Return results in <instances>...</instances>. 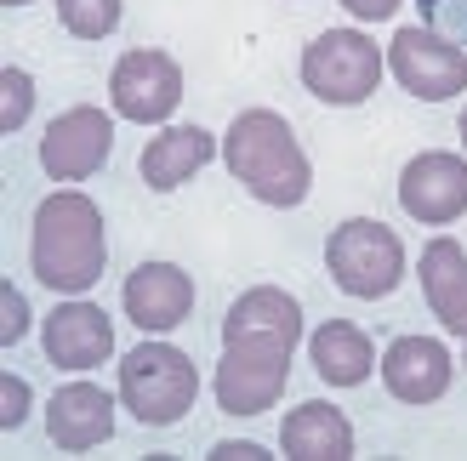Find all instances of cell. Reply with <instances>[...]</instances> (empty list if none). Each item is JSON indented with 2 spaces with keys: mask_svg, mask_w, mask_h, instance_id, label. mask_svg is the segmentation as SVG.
<instances>
[{
  "mask_svg": "<svg viewBox=\"0 0 467 461\" xmlns=\"http://www.w3.org/2000/svg\"><path fill=\"white\" fill-rule=\"evenodd\" d=\"M29 262H35V280L80 296L103 280V262H109V234H103V211L91 205L86 194L63 189L52 200H40L35 211V240H29Z\"/></svg>",
  "mask_w": 467,
  "mask_h": 461,
  "instance_id": "1",
  "label": "cell"
},
{
  "mask_svg": "<svg viewBox=\"0 0 467 461\" xmlns=\"http://www.w3.org/2000/svg\"><path fill=\"white\" fill-rule=\"evenodd\" d=\"M223 159L263 205H302L308 200L314 166H308V154H302L285 114H274V108L234 114V126L223 137Z\"/></svg>",
  "mask_w": 467,
  "mask_h": 461,
  "instance_id": "2",
  "label": "cell"
},
{
  "mask_svg": "<svg viewBox=\"0 0 467 461\" xmlns=\"http://www.w3.org/2000/svg\"><path fill=\"white\" fill-rule=\"evenodd\" d=\"M194 394H200V371L171 342H143V348H131L120 359V405L143 427L182 422L194 410Z\"/></svg>",
  "mask_w": 467,
  "mask_h": 461,
  "instance_id": "3",
  "label": "cell"
},
{
  "mask_svg": "<svg viewBox=\"0 0 467 461\" xmlns=\"http://www.w3.org/2000/svg\"><path fill=\"white\" fill-rule=\"evenodd\" d=\"M325 268H331V280L359 296V302H377L388 296L393 285L405 280V245L393 234L388 222H370V217H354L331 228V245H325Z\"/></svg>",
  "mask_w": 467,
  "mask_h": 461,
  "instance_id": "4",
  "label": "cell"
},
{
  "mask_svg": "<svg viewBox=\"0 0 467 461\" xmlns=\"http://www.w3.org/2000/svg\"><path fill=\"white\" fill-rule=\"evenodd\" d=\"M377 80H382V52H377V40H365L359 29H331L302 52V86H308L319 103L354 108L377 91Z\"/></svg>",
  "mask_w": 467,
  "mask_h": 461,
  "instance_id": "5",
  "label": "cell"
},
{
  "mask_svg": "<svg viewBox=\"0 0 467 461\" xmlns=\"http://www.w3.org/2000/svg\"><path fill=\"white\" fill-rule=\"evenodd\" d=\"M291 382V342L268 336H240L223 348L217 364V405L228 416H263Z\"/></svg>",
  "mask_w": 467,
  "mask_h": 461,
  "instance_id": "6",
  "label": "cell"
},
{
  "mask_svg": "<svg viewBox=\"0 0 467 461\" xmlns=\"http://www.w3.org/2000/svg\"><path fill=\"white\" fill-rule=\"evenodd\" d=\"M388 68L400 75V86L422 103H445L456 91H467V52L451 46L445 35L433 29H400L393 35V52H388Z\"/></svg>",
  "mask_w": 467,
  "mask_h": 461,
  "instance_id": "7",
  "label": "cell"
},
{
  "mask_svg": "<svg viewBox=\"0 0 467 461\" xmlns=\"http://www.w3.org/2000/svg\"><path fill=\"white\" fill-rule=\"evenodd\" d=\"M109 97H114V114H126L137 126H154L182 103V68H177V57L149 52V46L126 52L109 75Z\"/></svg>",
  "mask_w": 467,
  "mask_h": 461,
  "instance_id": "8",
  "label": "cell"
},
{
  "mask_svg": "<svg viewBox=\"0 0 467 461\" xmlns=\"http://www.w3.org/2000/svg\"><path fill=\"white\" fill-rule=\"evenodd\" d=\"M109 149H114V120L103 108L80 103V108H68V114H57V120L46 126L40 166H46V177H57V182H80V177H91L109 159Z\"/></svg>",
  "mask_w": 467,
  "mask_h": 461,
  "instance_id": "9",
  "label": "cell"
},
{
  "mask_svg": "<svg viewBox=\"0 0 467 461\" xmlns=\"http://www.w3.org/2000/svg\"><path fill=\"white\" fill-rule=\"evenodd\" d=\"M400 205L428 222V228H445L467 211V159L462 154H416L410 166L400 171Z\"/></svg>",
  "mask_w": 467,
  "mask_h": 461,
  "instance_id": "10",
  "label": "cell"
},
{
  "mask_svg": "<svg viewBox=\"0 0 467 461\" xmlns=\"http://www.w3.org/2000/svg\"><path fill=\"white\" fill-rule=\"evenodd\" d=\"M382 382H388V394L405 399V405L445 399V387H451V348L433 342V336H400L382 353Z\"/></svg>",
  "mask_w": 467,
  "mask_h": 461,
  "instance_id": "11",
  "label": "cell"
},
{
  "mask_svg": "<svg viewBox=\"0 0 467 461\" xmlns=\"http://www.w3.org/2000/svg\"><path fill=\"white\" fill-rule=\"evenodd\" d=\"M194 308V280L177 262H143L126 280V313L137 331H177Z\"/></svg>",
  "mask_w": 467,
  "mask_h": 461,
  "instance_id": "12",
  "label": "cell"
},
{
  "mask_svg": "<svg viewBox=\"0 0 467 461\" xmlns=\"http://www.w3.org/2000/svg\"><path fill=\"white\" fill-rule=\"evenodd\" d=\"M114 353V325L103 308L91 302H63L46 319V359L63 364V371H91Z\"/></svg>",
  "mask_w": 467,
  "mask_h": 461,
  "instance_id": "13",
  "label": "cell"
},
{
  "mask_svg": "<svg viewBox=\"0 0 467 461\" xmlns=\"http://www.w3.org/2000/svg\"><path fill=\"white\" fill-rule=\"evenodd\" d=\"M46 433H52L57 450H91V445H109L114 433V399L91 382H68L52 394L46 405Z\"/></svg>",
  "mask_w": 467,
  "mask_h": 461,
  "instance_id": "14",
  "label": "cell"
},
{
  "mask_svg": "<svg viewBox=\"0 0 467 461\" xmlns=\"http://www.w3.org/2000/svg\"><path fill=\"white\" fill-rule=\"evenodd\" d=\"M279 450L291 461H348L354 456V427H348V416L337 405L308 399V405H296L285 416V427H279Z\"/></svg>",
  "mask_w": 467,
  "mask_h": 461,
  "instance_id": "15",
  "label": "cell"
},
{
  "mask_svg": "<svg viewBox=\"0 0 467 461\" xmlns=\"http://www.w3.org/2000/svg\"><path fill=\"white\" fill-rule=\"evenodd\" d=\"M240 336H268V342H302V308H296V296L285 291H274V285H256L245 291L240 302L228 308L223 319V342H240Z\"/></svg>",
  "mask_w": 467,
  "mask_h": 461,
  "instance_id": "16",
  "label": "cell"
},
{
  "mask_svg": "<svg viewBox=\"0 0 467 461\" xmlns=\"http://www.w3.org/2000/svg\"><path fill=\"white\" fill-rule=\"evenodd\" d=\"M212 154H217L212 131H200V126H171V131L149 137V149H143V182H149V189H160V194H171V189H182V182H189Z\"/></svg>",
  "mask_w": 467,
  "mask_h": 461,
  "instance_id": "17",
  "label": "cell"
},
{
  "mask_svg": "<svg viewBox=\"0 0 467 461\" xmlns=\"http://www.w3.org/2000/svg\"><path fill=\"white\" fill-rule=\"evenodd\" d=\"M308 353H314L319 382H331V387H359L370 376V364H377L370 336L359 325H348V319H325V325L308 336Z\"/></svg>",
  "mask_w": 467,
  "mask_h": 461,
  "instance_id": "18",
  "label": "cell"
},
{
  "mask_svg": "<svg viewBox=\"0 0 467 461\" xmlns=\"http://www.w3.org/2000/svg\"><path fill=\"white\" fill-rule=\"evenodd\" d=\"M422 291H428L433 319H445V325H451L456 302L467 296V251L456 240H433L422 251Z\"/></svg>",
  "mask_w": 467,
  "mask_h": 461,
  "instance_id": "19",
  "label": "cell"
},
{
  "mask_svg": "<svg viewBox=\"0 0 467 461\" xmlns=\"http://www.w3.org/2000/svg\"><path fill=\"white\" fill-rule=\"evenodd\" d=\"M57 17L68 35L80 40H103L120 29V0H57Z\"/></svg>",
  "mask_w": 467,
  "mask_h": 461,
  "instance_id": "20",
  "label": "cell"
},
{
  "mask_svg": "<svg viewBox=\"0 0 467 461\" xmlns=\"http://www.w3.org/2000/svg\"><path fill=\"white\" fill-rule=\"evenodd\" d=\"M29 108H35V80L23 75V68H0V131H17L23 120H29Z\"/></svg>",
  "mask_w": 467,
  "mask_h": 461,
  "instance_id": "21",
  "label": "cell"
},
{
  "mask_svg": "<svg viewBox=\"0 0 467 461\" xmlns=\"http://www.w3.org/2000/svg\"><path fill=\"white\" fill-rule=\"evenodd\" d=\"M422 6V29L445 35L451 46H467V0H416Z\"/></svg>",
  "mask_w": 467,
  "mask_h": 461,
  "instance_id": "22",
  "label": "cell"
},
{
  "mask_svg": "<svg viewBox=\"0 0 467 461\" xmlns=\"http://www.w3.org/2000/svg\"><path fill=\"white\" fill-rule=\"evenodd\" d=\"M29 331V302H23V291H12V280L0 285V348H12V342Z\"/></svg>",
  "mask_w": 467,
  "mask_h": 461,
  "instance_id": "23",
  "label": "cell"
},
{
  "mask_svg": "<svg viewBox=\"0 0 467 461\" xmlns=\"http://www.w3.org/2000/svg\"><path fill=\"white\" fill-rule=\"evenodd\" d=\"M23 416H29V382L6 371V376H0V427L12 433Z\"/></svg>",
  "mask_w": 467,
  "mask_h": 461,
  "instance_id": "24",
  "label": "cell"
},
{
  "mask_svg": "<svg viewBox=\"0 0 467 461\" xmlns=\"http://www.w3.org/2000/svg\"><path fill=\"white\" fill-rule=\"evenodd\" d=\"M354 17H365V23H377V17H393L400 12V0H342Z\"/></svg>",
  "mask_w": 467,
  "mask_h": 461,
  "instance_id": "25",
  "label": "cell"
},
{
  "mask_svg": "<svg viewBox=\"0 0 467 461\" xmlns=\"http://www.w3.org/2000/svg\"><path fill=\"white\" fill-rule=\"evenodd\" d=\"M212 461H263V445H234V439H223V445H212Z\"/></svg>",
  "mask_w": 467,
  "mask_h": 461,
  "instance_id": "26",
  "label": "cell"
},
{
  "mask_svg": "<svg viewBox=\"0 0 467 461\" xmlns=\"http://www.w3.org/2000/svg\"><path fill=\"white\" fill-rule=\"evenodd\" d=\"M445 331H456V336H467V296H462V302H456V313H451V325Z\"/></svg>",
  "mask_w": 467,
  "mask_h": 461,
  "instance_id": "27",
  "label": "cell"
},
{
  "mask_svg": "<svg viewBox=\"0 0 467 461\" xmlns=\"http://www.w3.org/2000/svg\"><path fill=\"white\" fill-rule=\"evenodd\" d=\"M0 6H29V0H0Z\"/></svg>",
  "mask_w": 467,
  "mask_h": 461,
  "instance_id": "28",
  "label": "cell"
},
{
  "mask_svg": "<svg viewBox=\"0 0 467 461\" xmlns=\"http://www.w3.org/2000/svg\"><path fill=\"white\" fill-rule=\"evenodd\" d=\"M462 143H467V114H462Z\"/></svg>",
  "mask_w": 467,
  "mask_h": 461,
  "instance_id": "29",
  "label": "cell"
}]
</instances>
